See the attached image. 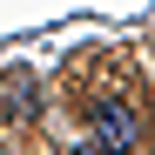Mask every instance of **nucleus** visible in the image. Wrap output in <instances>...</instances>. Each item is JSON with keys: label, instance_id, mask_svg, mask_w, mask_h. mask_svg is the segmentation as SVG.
I'll return each mask as SVG.
<instances>
[{"label": "nucleus", "instance_id": "nucleus-1", "mask_svg": "<svg viewBox=\"0 0 155 155\" xmlns=\"http://www.w3.org/2000/svg\"><path fill=\"white\" fill-rule=\"evenodd\" d=\"M88 135H94L101 148H108V155H128V148L142 142V115L128 108V101H101V108H94V128H88Z\"/></svg>", "mask_w": 155, "mask_h": 155}, {"label": "nucleus", "instance_id": "nucleus-2", "mask_svg": "<svg viewBox=\"0 0 155 155\" xmlns=\"http://www.w3.org/2000/svg\"><path fill=\"white\" fill-rule=\"evenodd\" d=\"M0 108H7L14 121H34L41 115V81L27 68H7V74H0Z\"/></svg>", "mask_w": 155, "mask_h": 155}, {"label": "nucleus", "instance_id": "nucleus-3", "mask_svg": "<svg viewBox=\"0 0 155 155\" xmlns=\"http://www.w3.org/2000/svg\"><path fill=\"white\" fill-rule=\"evenodd\" d=\"M74 155H108V148H101L94 135H81V142H74Z\"/></svg>", "mask_w": 155, "mask_h": 155}]
</instances>
